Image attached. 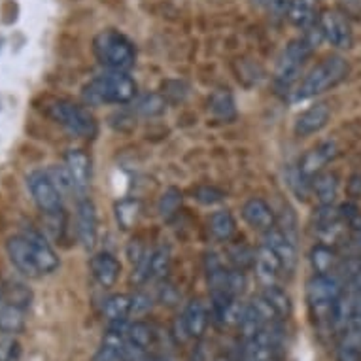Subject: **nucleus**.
Here are the masks:
<instances>
[{
    "label": "nucleus",
    "instance_id": "1",
    "mask_svg": "<svg viewBox=\"0 0 361 361\" xmlns=\"http://www.w3.org/2000/svg\"><path fill=\"white\" fill-rule=\"evenodd\" d=\"M138 95L137 82L129 72L106 71L102 76L91 80L83 87L82 99L85 106H102V104H129Z\"/></svg>",
    "mask_w": 361,
    "mask_h": 361
},
{
    "label": "nucleus",
    "instance_id": "2",
    "mask_svg": "<svg viewBox=\"0 0 361 361\" xmlns=\"http://www.w3.org/2000/svg\"><path fill=\"white\" fill-rule=\"evenodd\" d=\"M93 54L106 71L129 72L137 63L133 42L116 29L101 30L93 38Z\"/></svg>",
    "mask_w": 361,
    "mask_h": 361
},
{
    "label": "nucleus",
    "instance_id": "3",
    "mask_svg": "<svg viewBox=\"0 0 361 361\" xmlns=\"http://www.w3.org/2000/svg\"><path fill=\"white\" fill-rule=\"evenodd\" d=\"M350 74L348 61L341 55H329L322 59L312 71L308 72L301 85L295 89V101H307L312 97L326 93L329 89L337 87Z\"/></svg>",
    "mask_w": 361,
    "mask_h": 361
},
{
    "label": "nucleus",
    "instance_id": "4",
    "mask_svg": "<svg viewBox=\"0 0 361 361\" xmlns=\"http://www.w3.org/2000/svg\"><path fill=\"white\" fill-rule=\"evenodd\" d=\"M46 112L55 123L76 138H93L97 135V119L87 108L76 102L57 99L46 106Z\"/></svg>",
    "mask_w": 361,
    "mask_h": 361
},
{
    "label": "nucleus",
    "instance_id": "5",
    "mask_svg": "<svg viewBox=\"0 0 361 361\" xmlns=\"http://www.w3.org/2000/svg\"><path fill=\"white\" fill-rule=\"evenodd\" d=\"M312 51L314 48L305 40V36L291 40L286 46L284 54L279 61V66H276V72H274V82L280 89H290L299 80L302 66H305L308 57L312 55Z\"/></svg>",
    "mask_w": 361,
    "mask_h": 361
},
{
    "label": "nucleus",
    "instance_id": "6",
    "mask_svg": "<svg viewBox=\"0 0 361 361\" xmlns=\"http://www.w3.org/2000/svg\"><path fill=\"white\" fill-rule=\"evenodd\" d=\"M27 184H29L30 195L35 199L36 207L46 216H59L63 212V193L49 180L46 171L30 172Z\"/></svg>",
    "mask_w": 361,
    "mask_h": 361
},
{
    "label": "nucleus",
    "instance_id": "7",
    "mask_svg": "<svg viewBox=\"0 0 361 361\" xmlns=\"http://www.w3.org/2000/svg\"><path fill=\"white\" fill-rule=\"evenodd\" d=\"M343 295V280L335 273L314 274L307 284V301L314 310H326L329 316L333 302Z\"/></svg>",
    "mask_w": 361,
    "mask_h": 361
},
{
    "label": "nucleus",
    "instance_id": "8",
    "mask_svg": "<svg viewBox=\"0 0 361 361\" xmlns=\"http://www.w3.org/2000/svg\"><path fill=\"white\" fill-rule=\"evenodd\" d=\"M318 25L324 32V40L333 48L350 49L354 46V32L346 13L341 10H326L318 16Z\"/></svg>",
    "mask_w": 361,
    "mask_h": 361
},
{
    "label": "nucleus",
    "instance_id": "9",
    "mask_svg": "<svg viewBox=\"0 0 361 361\" xmlns=\"http://www.w3.org/2000/svg\"><path fill=\"white\" fill-rule=\"evenodd\" d=\"M76 233L78 240L85 250H93L99 238V219H97V208L89 199H82L78 202L76 212Z\"/></svg>",
    "mask_w": 361,
    "mask_h": 361
},
{
    "label": "nucleus",
    "instance_id": "10",
    "mask_svg": "<svg viewBox=\"0 0 361 361\" xmlns=\"http://www.w3.org/2000/svg\"><path fill=\"white\" fill-rule=\"evenodd\" d=\"M265 244L269 246V248L273 250L274 254L279 255L284 273L288 274L295 273L297 261H299L295 240H291L288 235H284V233L280 231L279 227L274 225L273 229H269V231L265 233Z\"/></svg>",
    "mask_w": 361,
    "mask_h": 361
},
{
    "label": "nucleus",
    "instance_id": "11",
    "mask_svg": "<svg viewBox=\"0 0 361 361\" xmlns=\"http://www.w3.org/2000/svg\"><path fill=\"white\" fill-rule=\"evenodd\" d=\"M6 252L10 261H12V265L18 269L19 273L29 276V279H38V276H42L40 269L36 265L35 255L30 252L29 243H27V238L23 235L8 238Z\"/></svg>",
    "mask_w": 361,
    "mask_h": 361
},
{
    "label": "nucleus",
    "instance_id": "12",
    "mask_svg": "<svg viewBox=\"0 0 361 361\" xmlns=\"http://www.w3.org/2000/svg\"><path fill=\"white\" fill-rule=\"evenodd\" d=\"M23 237L27 238V243L30 246V252L35 255V261L42 274H51L59 269V257L55 254V250L49 246L46 237L38 233L36 229H27L23 233Z\"/></svg>",
    "mask_w": 361,
    "mask_h": 361
},
{
    "label": "nucleus",
    "instance_id": "13",
    "mask_svg": "<svg viewBox=\"0 0 361 361\" xmlns=\"http://www.w3.org/2000/svg\"><path fill=\"white\" fill-rule=\"evenodd\" d=\"M243 218L252 229L261 233H267L276 225V216H274L273 208L269 207V202L259 199V197H252V199L244 202Z\"/></svg>",
    "mask_w": 361,
    "mask_h": 361
},
{
    "label": "nucleus",
    "instance_id": "14",
    "mask_svg": "<svg viewBox=\"0 0 361 361\" xmlns=\"http://www.w3.org/2000/svg\"><path fill=\"white\" fill-rule=\"evenodd\" d=\"M331 118V110L326 102H318L314 106L307 108L305 112L299 114V118L295 119V135L297 137H310L320 133Z\"/></svg>",
    "mask_w": 361,
    "mask_h": 361
},
{
    "label": "nucleus",
    "instance_id": "15",
    "mask_svg": "<svg viewBox=\"0 0 361 361\" xmlns=\"http://www.w3.org/2000/svg\"><path fill=\"white\" fill-rule=\"evenodd\" d=\"M338 155V148L337 144L331 142V140H327V142H322L320 146H316L314 149L307 152V154L302 155L301 163H299V171L305 174L307 178L312 180L318 172L324 171V166L327 163H331L335 157Z\"/></svg>",
    "mask_w": 361,
    "mask_h": 361
},
{
    "label": "nucleus",
    "instance_id": "16",
    "mask_svg": "<svg viewBox=\"0 0 361 361\" xmlns=\"http://www.w3.org/2000/svg\"><path fill=\"white\" fill-rule=\"evenodd\" d=\"M89 269H91V274L97 280V284L102 288L116 286L119 274H121V263L108 252H99L93 255L89 261Z\"/></svg>",
    "mask_w": 361,
    "mask_h": 361
},
{
    "label": "nucleus",
    "instance_id": "17",
    "mask_svg": "<svg viewBox=\"0 0 361 361\" xmlns=\"http://www.w3.org/2000/svg\"><path fill=\"white\" fill-rule=\"evenodd\" d=\"M255 276L263 286L276 284L280 273H284L282 263H280L279 255L274 254L273 250L269 248L267 244L259 246L255 250V261H254Z\"/></svg>",
    "mask_w": 361,
    "mask_h": 361
},
{
    "label": "nucleus",
    "instance_id": "18",
    "mask_svg": "<svg viewBox=\"0 0 361 361\" xmlns=\"http://www.w3.org/2000/svg\"><path fill=\"white\" fill-rule=\"evenodd\" d=\"M65 165L71 171L76 193H85L91 184V159L83 149H71L65 157Z\"/></svg>",
    "mask_w": 361,
    "mask_h": 361
},
{
    "label": "nucleus",
    "instance_id": "19",
    "mask_svg": "<svg viewBox=\"0 0 361 361\" xmlns=\"http://www.w3.org/2000/svg\"><path fill=\"white\" fill-rule=\"evenodd\" d=\"M25 326L23 310L8 301L6 288L0 282V331L19 333Z\"/></svg>",
    "mask_w": 361,
    "mask_h": 361
},
{
    "label": "nucleus",
    "instance_id": "20",
    "mask_svg": "<svg viewBox=\"0 0 361 361\" xmlns=\"http://www.w3.org/2000/svg\"><path fill=\"white\" fill-rule=\"evenodd\" d=\"M288 19L297 29H308L318 23V0H291Z\"/></svg>",
    "mask_w": 361,
    "mask_h": 361
},
{
    "label": "nucleus",
    "instance_id": "21",
    "mask_svg": "<svg viewBox=\"0 0 361 361\" xmlns=\"http://www.w3.org/2000/svg\"><path fill=\"white\" fill-rule=\"evenodd\" d=\"M182 316H184L185 326H188V331H190L191 337L201 338L207 333L208 312L201 299H193V301L188 302V307H185Z\"/></svg>",
    "mask_w": 361,
    "mask_h": 361
},
{
    "label": "nucleus",
    "instance_id": "22",
    "mask_svg": "<svg viewBox=\"0 0 361 361\" xmlns=\"http://www.w3.org/2000/svg\"><path fill=\"white\" fill-rule=\"evenodd\" d=\"M312 191L320 204H333L338 195V176L329 171L318 172L312 178Z\"/></svg>",
    "mask_w": 361,
    "mask_h": 361
},
{
    "label": "nucleus",
    "instance_id": "23",
    "mask_svg": "<svg viewBox=\"0 0 361 361\" xmlns=\"http://www.w3.org/2000/svg\"><path fill=\"white\" fill-rule=\"evenodd\" d=\"M308 259H310L314 274H331L337 271L338 267L337 252L331 246H327V244H316L310 250Z\"/></svg>",
    "mask_w": 361,
    "mask_h": 361
},
{
    "label": "nucleus",
    "instance_id": "24",
    "mask_svg": "<svg viewBox=\"0 0 361 361\" xmlns=\"http://www.w3.org/2000/svg\"><path fill=\"white\" fill-rule=\"evenodd\" d=\"M208 229L212 233V237L219 243H229L235 233H237V221L233 218L231 212L227 210H218L214 212L208 219Z\"/></svg>",
    "mask_w": 361,
    "mask_h": 361
},
{
    "label": "nucleus",
    "instance_id": "25",
    "mask_svg": "<svg viewBox=\"0 0 361 361\" xmlns=\"http://www.w3.org/2000/svg\"><path fill=\"white\" fill-rule=\"evenodd\" d=\"M133 308V297L125 295V293H118V295L108 297L102 307V316L104 320L114 324V322H125L127 316L130 314Z\"/></svg>",
    "mask_w": 361,
    "mask_h": 361
},
{
    "label": "nucleus",
    "instance_id": "26",
    "mask_svg": "<svg viewBox=\"0 0 361 361\" xmlns=\"http://www.w3.org/2000/svg\"><path fill=\"white\" fill-rule=\"evenodd\" d=\"M114 214H116V221H118L119 227L123 231H129L137 225L138 216H140V201L133 199V197H125V199L116 202Z\"/></svg>",
    "mask_w": 361,
    "mask_h": 361
},
{
    "label": "nucleus",
    "instance_id": "27",
    "mask_svg": "<svg viewBox=\"0 0 361 361\" xmlns=\"http://www.w3.org/2000/svg\"><path fill=\"white\" fill-rule=\"evenodd\" d=\"M244 310H246V305H243V302L238 301V297H231L229 301L225 302L224 307L214 310V316H216V320L219 322V326H240Z\"/></svg>",
    "mask_w": 361,
    "mask_h": 361
},
{
    "label": "nucleus",
    "instance_id": "28",
    "mask_svg": "<svg viewBox=\"0 0 361 361\" xmlns=\"http://www.w3.org/2000/svg\"><path fill=\"white\" fill-rule=\"evenodd\" d=\"M261 295L271 302V307L274 308V312L279 314V318H288L291 314V308H293V305H291V297L276 284L265 286V290H263Z\"/></svg>",
    "mask_w": 361,
    "mask_h": 361
},
{
    "label": "nucleus",
    "instance_id": "29",
    "mask_svg": "<svg viewBox=\"0 0 361 361\" xmlns=\"http://www.w3.org/2000/svg\"><path fill=\"white\" fill-rule=\"evenodd\" d=\"M210 110L216 118L219 119H233L235 118V101H233V95L229 91H216L212 97H210Z\"/></svg>",
    "mask_w": 361,
    "mask_h": 361
},
{
    "label": "nucleus",
    "instance_id": "30",
    "mask_svg": "<svg viewBox=\"0 0 361 361\" xmlns=\"http://www.w3.org/2000/svg\"><path fill=\"white\" fill-rule=\"evenodd\" d=\"M337 361H361V331L352 329L346 333L337 350Z\"/></svg>",
    "mask_w": 361,
    "mask_h": 361
},
{
    "label": "nucleus",
    "instance_id": "31",
    "mask_svg": "<svg viewBox=\"0 0 361 361\" xmlns=\"http://www.w3.org/2000/svg\"><path fill=\"white\" fill-rule=\"evenodd\" d=\"M165 97L159 95V93H149V95H144L142 99H138L135 110L144 118H155V116H161L165 112Z\"/></svg>",
    "mask_w": 361,
    "mask_h": 361
},
{
    "label": "nucleus",
    "instance_id": "32",
    "mask_svg": "<svg viewBox=\"0 0 361 361\" xmlns=\"http://www.w3.org/2000/svg\"><path fill=\"white\" fill-rule=\"evenodd\" d=\"M171 250L161 246V248L152 252V279L154 280H165L169 271H171Z\"/></svg>",
    "mask_w": 361,
    "mask_h": 361
},
{
    "label": "nucleus",
    "instance_id": "33",
    "mask_svg": "<svg viewBox=\"0 0 361 361\" xmlns=\"http://www.w3.org/2000/svg\"><path fill=\"white\" fill-rule=\"evenodd\" d=\"M127 338H129V343H133L138 348L146 350L154 341V331H152V327L148 324H144V322H135V324H130L127 327Z\"/></svg>",
    "mask_w": 361,
    "mask_h": 361
},
{
    "label": "nucleus",
    "instance_id": "34",
    "mask_svg": "<svg viewBox=\"0 0 361 361\" xmlns=\"http://www.w3.org/2000/svg\"><path fill=\"white\" fill-rule=\"evenodd\" d=\"M46 174L49 176V180L57 185V190L61 193H66V191H76L74 188V180L71 176V171H68V166L66 165H51L46 171Z\"/></svg>",
    "mask_w": 361,
    "mask_h": 361
},
{
    "label": "nucleus",
    "instance_id": "35",
    "mask_svg": "<svg viewBox=\"0 0 361 361\" xmlns=\"http://www.w3.org/2000/svg\"><path fill=\"white\" fill-rule=\"evenodd\" d=\"M182 204V193L176 188H169V190L161 195L159 201V214L165 219L172 218L178 212V208Z\"/></svg>",
    "mask_w": 361,
    "mask_h": 361
},
{
    "label": "nucleus",
    "instance_id": "36",
    "mask_svg": "<svg viewBox=\"0 0 361 361\" xmlns=\"http://www.w3.org/2000/svg\"><path fill=\"white\" fill-rule=\"evenodd\" d=\"M229 257H231V263L235 265V269L246 271L250 267H254L255 252L252 248H248L246 244H237V246H233L229 250Z\"/></svg>",
    "mask_w": 361,
    "mask_h": 361
},
{
    "label": "nucleus",
    "instance_id": "37",
    "mask_svg": "<svg viewBox=\"0 0 361 361\" xmlns=\"http://www.w3.org/2000/svg\"><path fill=\"white\" fill-rule=\"evenodd\" d=\"M248 305L254 308L255 314H257L265 324H273V322H276V318H279V314L274 312V308L271 307V302L267 301L263 295L252 297V301H250Z\"/></svg>",
    "mask_w": 361,
    "mask_h": 361
},
{
    "label": "nucleus",
    "instance_id": "38",
    "mask_svg": "<svg viewBox=\"0 0 361 361\" xmlns=\"http://www.w3.org/2000/svg\"><path fill=\"white\" fill-rule=\"evenodd\" d=\"M193 195H195L197 201L202 202V204H207V207H210V204H218V202H221L225 199L224 191H219L218 188H214V185H199V188L193 191Z\"/></svg>",
    "mask_w": 361,
    "mask_h": 361
},
{
    "label": "nucleus",
    "instance_id": "39",
    "mask_svg": "<svg viewBox=\"0 0 361 361\" xmlns=\"http://www.w3.org/2000/svg\"><path fill=\"white\" fill-rule=\"evenodd\" d=\"M6 297H8V301L12 302V305H16L18 308H21V310L30 305V291L21 284L6 288Z\"/></svg>",
    "mask_w": 361,
    "mask_h": 361
},
{
    "label": "nucleus",
    "instance_id": "40",
    "mask_svg": "<svg viewBox=\"0 0 361 361\" xmlns=\"http://www.w3.org/2000/svg\"><path fill=\"white\" fill-rule=\"evenodd\" d=\"M244 288H246V276H244V271L240 269H231L229 274H227V291L231 297L243 295Z\"/></svg>",
    "mask_w": 361,
    "mask_h": 361
},
{
    "label": "nucleus",
    "instance_id": "41",
    "mask_svg": "<svg viewBox=\"0 0 361 361\" xmlns=\"http://www.w3.org/2000/svg\"><path fill=\"white\" fill-rule=\"evenodd\" d=\"M19 354V344L12 337H0V361H16Z\"/></svg>",
    "mask_w": 361,
    "mask_h": 361
},
{
    "label": "nucleus",
    "instance_id": "42",
    "mask_svg": "<svg viewBox=\"0 0 361 361\" xmlns=\"http://www.w3.org/2000/svg\"><path fill=\"white\" fill-rule=\"evenodd\" d=\"M91 361H123V350L110 346V344H102Z\"/></svg>",
    "mask_w": 361,
    "mask_h": 361
},
{
    "label": "nucleus",
    "instance_id": "43",
    "mask_svg": "<svg viewBox=\"0 0 361 361\" xmlns=\"http://www.w3.org/2000/svg\"><path fill=\"white\" fill-rule=\"evenodd\" d=\"M152 297L148 293H144V291H138L133 295V308H130V314H144L148 312L149 308H152Z\"/></svg>",
    "mask_w": 361,
    "mask_h": 361
},
{
    "label": "nucleus",
    "instance_id": "44",
    "mask_svg": "<svg viewBox=\"0 0 361 361\" xmlns=\"http://www.w3.org/2000/svg\"><path fill=\"white\" fill-rule=\"evenodd\" d=\"M178 299H180V295H178L176 288L172 284H163L159 288V301L163 302V305H166V307H172V305H176Z\"/></svg>",
    "mask_w": 361,
    "mask_h": 361
},
{
    "label": "nucleus",
    "instance_id": "45",
    "mask_svg": "<svg viewBox=\"0 0 361 361\" xmlns=\"http://www.w3.org/2000/svg\"><path fill=\"white\" fill-rule=\"evenodd\" d=\"M146 254H148V252H146V248L140 244V240H133V243L129 244V248H127V255H129V259L133 265H137L138 261L142 259Z\"/></svg>",
    "mask_w": 361,
    "mask_h": 361
},
{
    "label": "nucleus",
    "instance_id": "46",
    "mask_svg": "<svg viewBox=\"0 0 361 361\" xmlns=\"http://www.w3.org/2000/svg\"><path fill=\"white\" fill-rule=\"evenodd\" d=\"M174 337H176L178 343H188L191 338L190 331H188V326H185L184 316H178L176 322H174Z\"/></svg>",
    "mask_w": 361,
    "mask_h": 361
},
{
    "label": "nucleus",
    "instance_id": "47",
    "mask_svg": "<svg viewBox=\"0 0 361 361\" xmlns=\"http://www.w3.org/2000/svg\"><path fill=\"white\" fill-rule=\"evenodd\" d=\"M290 4L291 0H271V2H269V12L273 13V16H276V18H282V16H286L288 10H290Z\"/></svg>",
    "mask_w": 361,
    "mask_h": 361
},
{
    "label": "nucleus",
    "instance_id": "48",
    "mask_svg": "<svg viewBox=\"0 0 361 361\" xmlns=\"http://www.w3.org/2000/svg\"><path fill=\"white\" fill-rule=\"evenodd\" d=\"M348 195L354 197V199H360L361 197V174H355V176L350 178Z\"/></svg>",
    "mask_w": 361,
    "mask_h": 361
},
{
    "label": "nucleus",
    "instance_id": "49",
    "mask_svg": "<svg viewBox=\"0 0 361 361\" xmlns=\"http://www.w3.org/2000/svg\"><path fill=\"white\" fill-rule=\"evenodd\" d=\"M350 244H352V248H354L355 257H361V229L360 231H352Z\"/></svg>",
    "mask_w": 361,
    "mask_h": 361
},
{
    "label": "nucleus",
    "instance_id": "50",
    "mask_svg": "<svg viewBox=\"0 0 361 361\" xmlns=\"http://www.w3.org/2000/svg\"><path fill=\"white\" fill-rule=\"evenodd\" d=\"M269 2H271V0H252V4L257 8H269Z\"/></svg>",
    "mask_w": 361,
    "mask_h": 361
},
{
    "label": "nucleus",
    "instance_id": "51",
    "mask_svg": "<svg viewBox=\"0 0 361 361\" xmlns=\"http://www.w3.org/2000/svg\"><path fill=\"white\" fill-rule=\"evenodd\" d=\"M254 361H279L276 357H265V360H254Z\"/></svg>",
    "mask_w": 361,
    "mask_h": 361
},
{
    "label": "nucleus",
    "instance_id": "52",
    "mask_svg": "<svg viewBox=\"0 0 361 361\" xmlns=\"http://www.w3.org/2000/svg\"><path fill=\"white\" fill-rule=\"evenodd\" d=\"M216 361H229V360H227V357H218Z\"/></svg>",
    "mask_w": 361,
    "mask_h": 361
},
{
    "label": "nucleus",
    "instance_id": "53",
    "mask_svg": "<svg viewBox=\"0 0 361 361\" xmlns=\"http://www.w3.org/2000/svg\"><path fill=\"white\" fill-rule=\"evenodd\" d=\"M155 361H165V360H155Z\"/></svg>",
    "mask_w": 361,
    "mask_h": 361
}]
</instances>
